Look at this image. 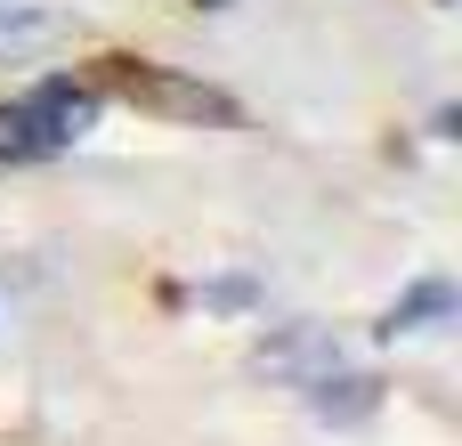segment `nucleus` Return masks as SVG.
<instances>
[{
  "label": "nucleus",
  "mask_w": 462,
  "mask_h": 446,
  "mask_svg": "<svg viewBox=\"0 0 462 446\" xmlns=\"http://www.w3.org/2000/svg\"><path fill=\"white\" fill-rule=\"evenodd\" d=\"M252 301H260L252 276H211V284H203V309H252Z\"/></svg>",
  "instance_id": "obj_8"
},
{
  "label": "nucleus",
  "mask_w": 462,
  "mask_h": 446,
  "mask_svg": "<svg viewBox=\"0 0 462 446\" xmlns=\"http://www.w3.org/2000/svg\"><path fill=\"white\" fill-rule=\"evenodd\" d=\"M203 8H219V0H203Z\"/></svg>",
  "instance_id": "obj_9"
},
{
  "label": "nucleus",
  "mask_w": 462,
  "mask_h": 446,
  "mask_svg": "<svg viewBox=\"0 0 462 446\" xmlns=\"http://www.w3.org/2000/svg\"><path fill=\"white\" fill-rule=\"evenodd\" d=\"M309 406H317V423H365V414L382 406V382H374V374H341V366H333V374H317V382H309Z\"/></svg>",
  "instance_id": "obj_5"
},
{
  "label": "nucleus",
  "mask_w": 462,
  "mask_h": 446,
  "mask_svg": "<svg viewBox=\"0 0 462 446\" xmlns=\"http://www.w3.org/2000/svg\"><path fill=\"white\" fill-rule=\"evenodd\" d=\"M447 317H455V284H447V276H422V284H406V293L390 301L382 341H398V333H430V325H447Z\"/></svg>",
  "instance_id": "obj_4"
},
{
  "label": "nucleus",
  "mask_w": 462,
  "mask_h": 446,
  "mask_svg": "<svg viewBox=\"0 0 462 446\" xmlns=\"http://www.w3.org/2000/svg\"><path fill=\"white\" fill-rule=\"evenodd\" d=\"M57 33H65L57 8H16V0H8V16H0V57H16V49H49Z\"/></svg>",
  "instance_id": "obj_6"
},
{
  "label": "nucleus",
  "mask_w": 462,
  "mask_h": 446,
  "mask_svg": "<svg viewBox=\"0 0 462 446\" xmlns=\"http://www.w3.org/2000/svg\"><path fill=\"white\" fill-rule=\"evenodd\" d=\"M89 89H97V98H122V106H138V114H162V122H236V106H227L211 81H187V73L146 65V57H106Z\"/></svg>",
  "instance_id": "obj_1"
},
{
  "label": "nucleus",
  "mask_w": 462,
  "mask_h": 446,
  "mask_svg": "<svg viewBox=\"0 0 462 446\" xmlns=\"http://www.w3.org/2000/svg\"><path fill=\"white\" fill-rule=\"evenodd\" d=\"M41 154H57V146H49V130L32 122V106H24V98L0 106V163H41Z\"/></svg>",
  "instance_id": "obj_7"
},
{
  "label": "nucleus",
  "mask_w": 462,
  "mask_h": 446,
  "mask_svg": "<svg viewBox=\"0 0 462 446\" xmlns=\"http://www.w3.org/2000/svg\"><path fill=\"white\" fill-rule=\"evenodd\" d=\"M0 8H8V0H0Z\"/></svg>",
  "instance_id": "obj_10"
},
{
  "label": "nucleus",
  "mask_w": 462,
  "mask_h": 446,
  "mask_svg": "<svg viewBox=\"0 0 462 446\" xmlns=\"http://www.w3.org/2000/svg\"><path fill=\"white\" fill-rule=\"evenodd\" d=\"M24 106H32V122L49 130V146H73L81 130H97V89H89V81H65V73H57V81H41Z\"/></svg>",
  "instance_id": "obj_3"
},
{
  "label": "nucleus",
  "mask_w": 462,
  "mask_h": 446,
  "mask_svg": "<svg viewBox=\"0 0 462 446\" xmlns=\"http://www.w3.org/2000/svg\"><path fill=\"white\" fill-rule=\"evenodd\" d=\"M341 366V341L325 333V325H284V333H268L260 349H252V374H276V382H317V374H333Z\"/></svg>",
  "instance_id": "obj_2"
}]
</instances>
